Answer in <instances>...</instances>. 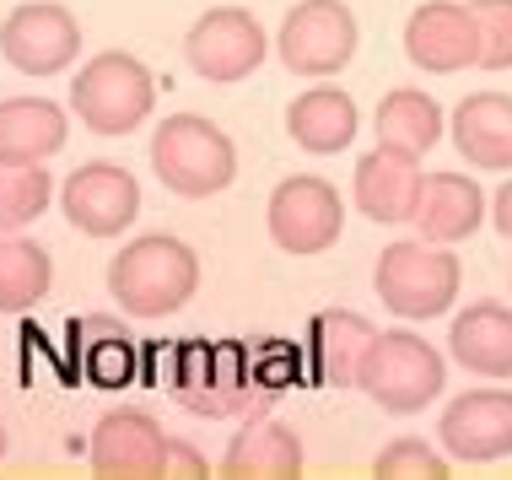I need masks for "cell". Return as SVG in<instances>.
Here are the masks:
<instances>
[{"mask_svg":"<svg viewBox=\"0 0 512 480\" xmlns=\"http://www.w3.org/2000/svg\"><path fill=\"white\" fill-rule=\"evenodd\" d=\"M195 286H200V259L189 243L168 238V232L124 243L108 265V297L130 319H168L195 297Z\"/></svg>","mask_w":512,"mask_h":480,"instance_id":"6da1fadb","label":"cell"},{"mask_svg":"<svg viewBox=\"0 0 512 480\" xmlns=\"http://www.w3.org/2000/svg\"><path fill=\"white\" fill-rule=\"evenodd\" d=\"M168 389L173 400L195 416H243L248 405L270 400V389L254 373V351L243 340H221V346H205V340H178L168 356Z\"/></svg>","mask_w":512,"mask_h":480,"instance_id":"7a4b0ae2","label":"cell"},{"mask_svg":"<svg viewBox=\"0 0 512 480\" xmlns=\"http://www.w3.org/2000/svg\"><path fill=\"white\" fill-rule=\"evenodd\" d=\"M356 389L389 416H415L448 389V362L415 329H383L356 362Z\"/></svg>","mask_w":512,"mask_h":480,"instance_id":"3957f363","label":"cell"},{"mask_svg":"<svg viewBox=\"0 0 512 480\" xmlns=\"http://www.w3.org/2000/svg\"><path fill=\"white\" fill-rule=\"evenodd\" d=\"M151 168L184 200H205L238 178V146L205 114H173L151 130Z\"/></svg>","mask_w":512,"mask_h":480,"instance_id":"277c9868","label":"cell"},{"mask_svg":"<svg viewBox=\"0 0 512 480\" xmlns=\"http://www.w3.org/2000/svg\"><path fill=\"white\" fill-rule=\"evenodd\" d=\"M372 286H378V303L394 319L426 324V319H442V313L459 303V259L448 254V243L399 238L378 254Z\"/></svg>","mask_w":512,"mask_h":480,"instance_id":"5b68a950","label":"cell"},{"mask_svg":"<svg viewBox=\"0 0 512 480\" xmlns=\"http://www.w3.org/2000/svg\"><path fill=\"white\" fill-rule=\"evenodd\" d=\"M151 103H157V76L124 49L92 54V60L76 71V87H71V114L92 135L141 130L151 119Z\"/></svg>","mask_w":512,"mask_h":480,"instance_id":"8992f818","label":"cell"},{"mask_svg":"<svg viewBox=\"0 0 512 480\" xmlns=\"http://www.w3.org/2000/svg\"><path fill=\"white\" fill-rule=\"evenodd\" d=\"M356 17L345 0H297L281 22V38H275V54L292 76L324 81L351 65L356 54Z\"/></svg>","mask_w":512,"mask_h":480,"instance_id":"52a82bcc","label":"cell"},{"mask_svg":"<svg viewBox=\"0 0 512 480\" xmlns=\"http://www.w3.org/2000/svg\"><path fill=\"white\" fill-rule=\"evenodd\" d=\"M270 238L281 254L292 259H313L324 249H335L340 232H345V200L335 195V184H324V178L313 173H292L275 184L270 195Z\"/></svg>","mask_w":512,"mask_h":480,"instance_id":"ba28073f","label":"cell"},{"mask_svg":"<svg viewBox=\"0 0 512 480\" xmlns=\"http://www.w3.org/2000/svg\"><path fill=\"white\" fill-rule=\"evenodd\" d=\"M265 54H270L265 27H259V17L243 11V6L205 11L184 38L189 71H195L200 81H211V87H238L243 76H254L259 65H265Z\"/></svg>","mask_w":512,"mask_h":480,"instance_id":"9c48e42d","label":"cell"},{"mask_svg":"<svg viewBox=\"0 0 512 480\" xmlns=\"http://www.w3.org/2000/svg\"><path fill=\"white\" fill-rule=\"evenodd\" d=\"M81 49V27L54 0H27L0 22V54L22 76H60Z\"/></svg>","mask_w":512,"mask_h":480,"instance_id":"30bf717a","label":"cell"},{"mask_svg":"<svg viewBox=\"0 0 512 480\" xmlns=\"http://www.w3.org/2000/svg\"><path fill=\"white\" fill-rule=\"evenodd\" d=\"M405 60L426 76L480 71V27L469 0H426L405 22Z\"/></svg>","mask_w":512,"mask_h":480,"instance_id":"8fae6325","label":"cell"},{"mask_svg":"<svg viewBox=\"0 0 512 480\" xmlns=\"http://www.w3.org/2000/svg\"><path fill=\"white\" fill-rule=\"evenodd\" d=\"M60 205L76 232H87V238H119L141 216V184L119 162H87V168H76L65 178Z\"/></svg>","mask_w":512,"mask_h":480,"instance_id":"7c38bea8","label":"cell"},{"mask_svg":"<svg viewBox=\"0 0 512 480\" xmlns=\"http://www.w3.org/2000/svg\"><path fill=\"white\" fill-rule=\"evenodd\" d=\"M442 454L459 464H496L512 454V389H469L437 421Z\"/></svg>","mask_w":512,"mask_h":480,"instance_id":"4fadbf2b","label":"cell"},{"mask_svg":"<svg viewBox=\"0 0 512 480\" xmlns=\"http://www.w3.org/2000/svg\"><path fill=\"white\" fill-rule=\"evenodd\" d=\"M421 152H410V146L399 141H378L372 152L356 162V211L367 216V222H410L415 216V200H421Z\"/></svg>","mask_w":512,"mask_h":480,"instance_id":"5bb4252c","label":"cell"},{"mask_svg":"<svg viewBox=\"0 0 512 480\" xmlns=\"http://www.w3.org/2000/svg\"><path fill=\"white\" fill-rule=\"evenodd\" d=\"M162 454H168V437L146 416V410H108L92 427V470L108 480H146L162 475Z\"/></svg>","mask_w":512,"mask_h":480,"instance_id":"9a60e30c","label":"cell"},{"mask_svg":"<svg viewBox=\"0 0 512 480\" xmlns=\"http://www.w3.org/2000/svg\"><path fill=\"white\" fill-rule=\"evenodd\" d=\"M486 211H491V200L469 173H426L410 222L421 227L426 243H448L453 249V243L475 238L480 222H486Z\"/></svg>","mask_w":512,"mask_h":480,"instance_id":"2e32d148","label":"cell"},{"mask_svg":"<svg viewBox=\"0 0 512 480\" xmlns=\"http://www.w3.org/2000/svg\"><path fill=\"white\" fill-rule=\"evenodd\" d=\"M448 135L459 157L480 173H512V98L507 92H469L453 108Z\"/></svg>","mask_w":512,"mask_h":480,"instance_id":"e0dca14e","label":"cell"},{"mask_svg":"<svg viewBox=\"0 0 512 480\" xmlns=\"http://www.w3.org/2000/svg\"><path fill=\"white\" fill-rule=\"evenodd\" d=\"M448 351L475 378H512V308L507 303H469L448 324Z\"/></svg>","mask_w":512,"mask_h":480,"instance_id":"ac0fdd59","label":"cell"},{"mask_svg":"<svg viewBox=\"0 0 512 480\" xmlns=\"http://www.w3.org/2000/svg\"><path fill=\"white\" fill-rule=\"evenodd\" d=\"M286 130H292V141L302 146V152L335 157V152H345V146L356 141L362 114H356L351 92H340V87H308L302 98H292V108H286Z\"/></svg>","mask_w":512,"mask_h":480,"instance_id":"d6986e66","label":"cell"},{"mask_svg":"<svg viewBox=\"0 0 512 480\" xmlns=\"http://www.w3.org/2000/svg\"><path fill=\"white\" fill-rule=\"evenodd\" d=\"M221 475L232 480H286L302 475V437L286 421H248L221 454Z\"/></svg>","mask_w":512,"mask_h":480,"instance_id":"ffe728a7","label":"cell"},{"mask_svg":"<svg viewBox=\"0 0 512 480\" xmlns=\"http://www.w3.org/2000/svg\"><path fill=\"white\" fill-rule=\"evenodd\" d=\"M372 329L362 313L335 308V313H318L308 324V356H313V378L329 383V389H356V362L372 346Z\"/></svg>","mask_w":512,"mask_h":480,"instance_id":"44dd1931","label":"cell"},{"mask_svg":"<svg viewBox=\"0 0 512 480\" xmlns=\"http://www.w3.org/2000/svg\"><path fill=\"white\" fill-rule=\"evenodd\" d=\"M71 119L49 98H6L0 103V162H44L65 146Z\"/></svg>","mask_w":512,"mask_h":480,"instance_id":"7402d4cb","label":"cell"},{"mask_svg":"<svg viewBox=\"0 0 512 480\" xmlns=\"http://www.w3.org/2000/svg\"><path fill=\"white\" fill-rule=\"evenodd\" d=\"M49 281H54L49 254L0 227V313H22L33 303H44Z\"/></svg>","mask_w":512,"mask_h":480,"instance_id":"603a6c76","label":"cell"},{"mask_svg":"<svg viewBox=\"0 0 512 480\" xmlns=\"http://www.w3.org/2000/svg\"><path fill=\"white\" fill-rule=\"evenodd\" d=\"M378 141H399L410 152H432L442 141V108L421 87H394L378 103Z\"/></svg>","mask_w":512,"mask_h":480,"instance_id":"cb8c5ba5","label":"cell"},{"mask_svg":"<svg viewBox=\"0 0 512 480\" xmlns=\"http://www.w3.org/2000/svg\"><path fill=\"white\" fill-rule=\"evenodd\" d=\"M54 178L44 173V162H0V227L17 232L27 222L49 211Z\"/></svg>","mask_w":512,"mask_h":480,"instance_id":"d4e9b609","label":"cell"},{"mask_svg":"<svg viewBox=\"0 0 512 480\" xmlns=\"http://www.w3.org/2000/svg\"><path fill=\"white\" fill-rule=\"evenodd\" d=\"M372 475H383V480H442L448 475V454L426 448L421 437H394V443L372 459Z\"/></svg>","mask_w":512,"mask_h":480,"instance_id":"484cf974","label":"cell"},{"mask_svg":"<svg viewBox=\"0 0 512 480\" xmlns=\"http://www.w3.org/2000/svg\"><path fill=\"white\" fill-rule=\"evenodd\" d=\"M480 27V71H512V0H469Z\"/></svg>","mask_w":512,"mask_h":480,"instance_id":"4316f807","label":"cell"},{"mask_svg":"<svg viewBox=\"0 0 512 480\" xmlns=\"http://www.w3.org/2000/svg\"><path fill=\"white\" fill-rule=\"evenodd\" d=\"M98 329H103V346H92V351H87V373L98 378L103 389H119V383L135 373V346L119 335L114 324H103V319H98Z\"/></svg>","mask_w":512,"mask_h":480,"instance_id":"83f0119b","label":"cell"},{"mask_svg":"<svg viewBox=\"0 0 512 480\" xmlns=\"http://www.w3.org/2000/svg\"><path fill=\"white\" fill-rule=\"evenodd\" d=\"M162 475H205V459L189 443L168 437V454H162Z\"/></svg>","mask_w":512,"mask_h":480,"instance_id":"f1b7e54d","label":"cell"},{"mask_svg":"<svg viewBox=\"0 0 512 480\" xmlns=\"http://www.w3.org/2000/svg\"><path fill=\"white\" fill-rule=\"evenodd\" d=\"M491 222H496V232H502V238H512V178L491 195Z\"/></svg>","mask_w":512,"mask_h":480,"instance_id":"f546056e","label":"cell"},{"mask_svg":"<svg viewBox=\"0 0 512 480\" xmlns=\"http://www.w3.org/2000/svg\"><path fill=\"white\" fill-rule=\"evenodd\" d=\"M0 454H6V427H0Z\"/></svg>","mask_w":512,"mask_h":480,"instance_id":"4dcf8cb0","label":"cell"}]
</instances>
